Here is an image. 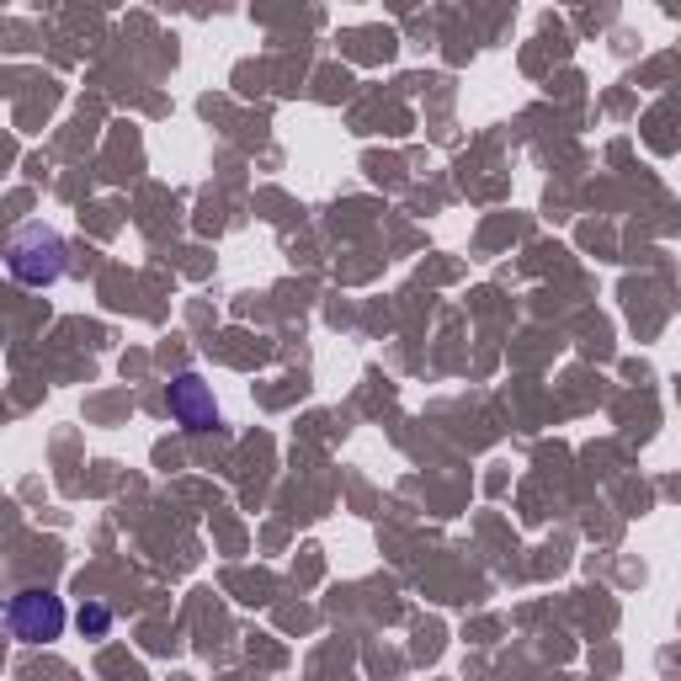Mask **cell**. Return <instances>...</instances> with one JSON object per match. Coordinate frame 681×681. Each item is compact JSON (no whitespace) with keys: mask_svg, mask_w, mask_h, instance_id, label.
I'll return each mask as SVG.
<instances>
[{"mask_svg":"<svg viewBox=\"0 0 681 681\" xmlns=\"http://www.w3.org/2000/svg\"><path fill=\"white\" fill-rule=\"evenodd\" d=\"M81 628H86L91 639H102V634L113 628V613H107V607H86V613H81Z\"/></svg>","mask_w":681,"mask_h":681,"instance_id":"cell-4","label":"cell"},{"mask_svg":"<svg viewBox=\"0 0 681 681\" xmlns=\"http://www.w3.org/2000/svg\"><path fill=\"white\" fill-rule=\"evenodd\" d=\"M6 623L22 645H49L64 634V602L49 592H17L6 607Z\"/></svg>","mask_w":681,"mask_h":681,"instance_id":"cell-2","label":"cell"},{"mask_svg":"<svg viewBox=\"0 0 681 681\" xmlns=\"http://www.w3.org/2000/svg\"><path fill=\"white\" fill-rule=\"evenodd\" d=\"M6 267H11L17 283H28V288H49V283L64 277V240L54 230H43V224H28V230H17L11 245H6Z\"/></svg>","mask_w":681,"mask_h":681,"instance_id":"cell-1","label":"cell"},{"mask_svg":"<svg viewBox=\"0 0 681 681\" xmlns=\"http://www.w3.org/2000/svg\"><path fill=\"white\" fill-rule=\"evenodd\" d=\"M171 411L181 415V426H192V432H208V426H219V411H213V400H208L203 379H177L171 384Z\"/></svg>","mask_w":681,"mask_h":681,"instance_id":"cell-3","label":"cell"}]
</instances>
